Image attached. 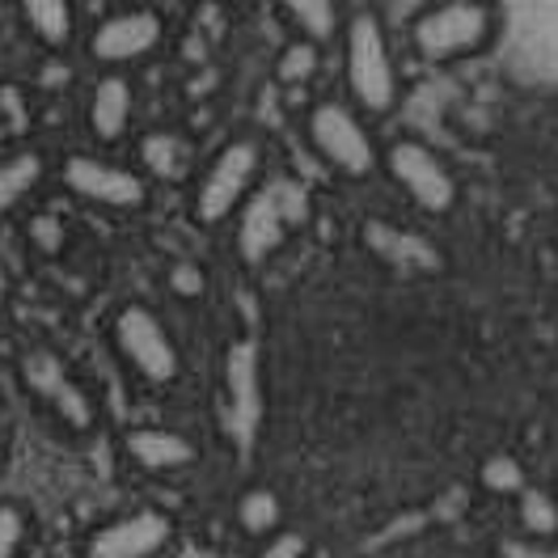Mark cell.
Masks as SVG:
<instances>
[{
    "mask_svg": "<svg viewBox=\"0 0 558 558\" xmlns=\"http://www.w3.org/2000/svg\"><path fill=\"white\" fill-rule=\"evenodd\" d=\"M178 517L161 504H136L98 521L76 546V558H166L178 546Z\"/></svg>",
    "mask_w": 558,
    "mask_h": 558,
    "instance_id": "30bf717a",
    "label": "cell"
},
{
    "mask_svg": "<svg viewBox=\"0 0 558 558\" xmlns=\"http://www.w3.org/2000/svg\"><path fill=\"white\" fill-rule=\"evenodd\" d=\"M381 174L423 216H453L461 204V178L453 161L418 136L381 140Z\"/></svg>",
    "mask_w": 558,
    "mask_h": 558,
    "instance_id": "ba28073f",
    "label": "cell"
},
{
    "mask_svg": "<svg viewBox=\"0 0 558 558\" xmlns=\"http://www.w3.org/2000/svg\"><path fill=\"white\" fill-rule=\"evenodd\" d=\"M225 373H229V393H233V415H238L245 436V423H254L258 411H263V385H258V351H254V343H233Z\"/></svg>",
    "mask_w": 558,
    "mask_h": 558,
    "instance_id": "ffe728a7",
    "label": "cell"
},
{
    "mask_svg": "<svg viewBox=\"0 0 558 558\" xmlns=\"http://www.w3.org/2000/svg\"><path fill=\"white\" fill-rule=\"evenodd\" d=\"M17 381L31 393V402L43 407L69 436L85 440V436L98 432L102 407H98L94 389L76 377V368H72L56 348L35 343V348L22 351V355H17Z\"/></svg>",
    "mask_w": 558,
    "mask_h": 558,
    "instance_id": "8992f818",
    "label": "cell"
},
{
    "mask_svg": "<svg viewBox=\"0 0 558 558\" xmlns=\"http://www.w3.org/2000/svg\"><path fill=\"white\" fill-rule=\"evenodd\" d=\"M51 182V157L43 148H13L0 157V220L17 216Z\"/></svg>",
    "mask_w": 558,
    "mask_h": 558,
    "instance_id": "5bb4252c",
    "label": "cell"
},
{
    "mask_svg": "<svg viewBox=\"0 0 558 558\" xmlns=\"http://www.w3.org/2000/svg\"><path fill=\"white\" fill-rule=\"evenodd\" d=\"M51 182L76 204L114 216H136L153 204V182L136 166L98 148H72L60 161H51Z\"/></svg>",
    "mask_w": 558,
    "mask_h": 558,
    "instance_id": "5b68a950",
    "label": "cell"
},
{
    "mask_svg": "<svg viewBox=\"0 0 558 558\" xmlns=\"http://www.w3.org/2000/svg\"><path fill=\"white\" fill-rule=\"evenodd\" d=\"M499 31H504V17L487 0H436L411 17L407 38L418 60L427 64H461V60L487 56Z\"/></svg>",
    "mask_w": 558,
    "mask_h": 558,
    "instance_id": "3957f363",
    "label": "cell"
},
{
    "mask_svg": "<svg viewBox=\"0 0 558 558\" xmlns=\"http://www.w3.org/2000/svg\"><path fill=\"white\" fill-rule=\"evenodd\" d=\"M360 238H364L373 258H381L385 267H393L402 276H436V271L449 267V258L432 245V238L411 233V229H402L393 220H368Z\"/></svg>",
    "mask_w": 558,
    "mask_h": 558,
    "instance_id": "4fadbf2b",
    "label": "cell"
},
{
    "mask_svg": "<svg viewBox=\"0 0 558 558\" xmlns=\"http://www.w3.org/2000/svg\"><path fill=\"white\" fill-rule=\"evenodd\" d=\"M233 529H238V537H245L250 546H258V542L283 533L288 529V504H283V495L276 487H267V483L242 487L238 499H233Z\"/></svg>",
    "mask_w": 558,
    "mask_h": 558,
    "instance_id": "2e32d148",
    "label": "cell"
},
{
    "mask_svg": "<svg viewBox=\"0 0 558 558\" xmlns=\"http://www.w3.org/2000/svg\"><path fill=\"white\" fill-rule=\"evenodd\" d=\"M0 457H4V445H0Z\"/></svg>",
    "mask_w": 558,
    "mask_h": 558,
    "instance_id": "4316f807",
    "label": "cell"
},
{
    "mask_svg": "<svg viewBox=\"0 0 558 558\" xmlns=\"http://www.w3.org/2000/svg\"><path fill=\"white\" fill-rule=\"evenodd\" d=\"M254 558H310V542H305V533L301 529H283L276 537H267V542H258L254 546Z\"/></svg>",
    "mask_w": 558,
    "mask_h": 558,
    "instance_id": "cb8c5ba5",
    "label": "cell"
},
{
    "mask_svg": "<svg viewBox=\"0 0 558 558\" xmlns=\"http://www.w3.org/2000/svg\"><path fill=\"white\" fill-rule=\"evenodd\" d=\"M343 13L348 9H339L335 0H288L283 4V17H288L292 35L301 38V43H310V47H317V51H326V47L339 43Z\"/></svg>",
    "mask_w": 558,
    "mask_h": 558,
    "instance_id": "ac0fdd59",
    "label": "cell"
},
{
    "mask_svg": "<svg viewBox=\"0 0 558 558\" xmlns=\"http://www.w3.org/2000/svg\"><path fill=\"white\" fill-rule=\"evenodd\" d=\"M512 517H517V533L524 542H537V546L558 542V499L555 490H546L542 483H529L512 499Z\"/></svg>",
    "mask_w": 558,
    "mask_h": 558,
    "instance_id": "d6986e66",
    "label": "cell"
},
{
    "mask_svg": "<svg viewBox=\"0 0 558 558\" xmlns=\"http://www.w3.org/2000/svg\"><path fill=\"white\" fill-rule=\"evenodd\" d=\"M317 64H322V51L317 47H310V43H301V38H292L283 51H279V76L288 81V85H296V81H310L317 72Z\"/></svg>",
    "mask_w": 558,
    "mask_h": 558,
    "instance_id": "603a6c76",
    "label": "cell"
},
{
    "mask_svg": "<svg viewBox=\"0 0 558 558\" xmlns=\"http://www.w3.org/2000/svg\"><path fill=\"white\" fill-rule=\"evenodd\" d=\"M267 174V144L254 132L229 136L191 178V216L199 229H220L254 199Z\"/></svg>",
    "mask_w": 558,
    "mask_h": 558,
    "instance_id": "7a4b0ae2",
    "label": "cell"
},
{
    "mask_svg": "<svg viewBox=\"0 0 558 558\" xmlns=\"http://www.w3.org/2000/svg\"><path fill=\"white\" fill-rule=\"evenodd\" d=\"M301 132L310 153L335 178L368 182L381 174V140L348 98H317L301 119Z\"/></svg>",
    "mask_w": 558,
    "mask_h": 558,
    "instance_id": "277c9868",
    "label": "cell"
},
{
    "mask_svg": "<svg viewBox=\"0 0 558 558\" xmlns=\"http://www.w3.org/2000/svg\"><path fill=\"white\" fill-rule=\"evenodd\" d=\"M529 483H533V478H529L524 461L512 453H495L478 465V487L487 490V495H495V499H517Z\"/></svg>",
    "mask_w": 558,
    "mask_h": 558,
    "instance_id": "44dd1931",
    "label": "cell"
},
{
    "mask_svg": "<svg viewBox=\"0 0 558 558\" xmlns=\"http://www.w3.org/2000/svg\"><path fill=\"white\" fill-rule=\"evenodd\" d=\"M170 283H174V292H182V296H195V292L204 288V279H199V267H195V263H182Z\"/></svg>",
    "mask_w": 558,
    "mask_h": 558,
    "instance_id": "d4e9b609",
    "label": "cell"
},
{
    "mask_svg": "<svg viewBox=\"0 0 558 558\" xmlns=\"http://www.w3.org/2000/svg\"><path fill=\"white\" fill-rule=\"evenodd\" d=\"M22 26L43 51H72L81 43V13L69 0H22Z\"/></svg>",
    "mask_w": 558,
    "mask_h": 558,
    "instance_id": "e0dca14e",
    "label": "cell"
},
{
    "mask_svg": "<svg viewBox=\"0 0 558 558\" xmlns=\"http://www.w3.org/2000/svg\"><path fill=\"white\" fill-rule=\"evenodd\" d=\"M119 449L128 457V465L140 474H182L191 465H199V445L166 423H132L119 436Z\"/></svg>",
    "mask_w": 558,
    "mask_h": 558,
    "instance_id": "7c38bea8",
    "label": "cell"
},
{
    "mask_svg": "<svg viewBox=\"0 0 558 558\" xmlns=\"http://www.w3.org/2000/svg\"><path fill=\"white\" fill-rule=\"evenodd\" d=\"M35 542V512L22 499H0V558H26Z\"/></svg>",
    "mask_w": 558,
    "mask_h": 558,
    "instance_id": "7402d4cb",
    "label": "cell"
},
{
    "mask_svg": "<svg viewBox=\"0 0 558 558\" xmlns=\"http://www.w3.org/2000/svg\"><path fill=\"white\" fill-rule=\"evenodd\" d=\"M9 301H13V276H9V267L0 263V317L9 310Z\"/></svg>",
    "mask_w": 558,
    "mask_h": 558,
    "instance_id": "484cf974",
    "label": "cell"
},
{
    "mask_svg": "<svg viewBox=\"0 0 558 558\" xmlns=\"http://www.w3.org/2000/svg\"><path fill=\"white\" fill-rule=\"evenodd\" d=\"M110 348L123 360V368L148 389H174L182 381V348H178L174 330L166 326V317L144 301H123L110 314Z\"/></svg>",
    "mask_w": 558,
    "mask_h": 558,
    "instance_id": "52a82bcc",
    "label": "cell"
},
{
    "mask_svg": "<svg viewBox=\"0 0 558 558\" xmlns=\"http://www.w3.org/2000/svg\"><path fill=\"white\" fill-rule=\"evenodd\" d=\"M140 174L148 182L157 178H195L199 161H195V144L178 128H148L140 136Z\"/></svg>",
    "mask_w": 558,
    "mask_h": 558,
    "instance_id": "9a60e30c",
    "label": "cell"
},
{
    "mask_svg": "<svg viewBox=\"0 0 558 558\" xmlns=\"http://www.w3.org/2000/svg\"><path fill=\"white\" fill-rule=\"evenodd\" d=\"M170 38V22L161 9L153 4H132V9H114L98 17L85 35H81V51L98 72H128L148 64Z\"/></svg>",
    "mask_w": 558,
    "mask_h": 558,
    "instance_id": "9c48e42d",
    "label": "cell"
},
{
    "mask_svg": "<svg viewBox=\"0 0 558 558\" xmlns=\"http://www.w3.org/2000/svg\"><path fill=\"white\" fill-rule=\"evenodd\" d=\"M339 47H343V85H348V102L368 119H389L402 98H407V81L398 69L393 43L385 31V17L368 4H355L343 13V31H339Z\"/></svg>",
    "mask_w": 558,
    "mask_h": 558,
    "instance_id": "6da1fadb",
    "label": "cell"
},
{
    "mask_svg": "<svg viewBox=\"0 0 558 558\" xmlns=\"http://www.w3.org/2000/svg\"><path fill=\"white\" fill-rule=\"evenodd\" d=\"M136 128V81L128 72H98L85 98V132L94 136L98 153L119 148Z\"/></svg>",
    "mask_w": 558,
    "mask_h": 558,
    "instance_id": "8fae6325",
    "label": "cell"
}]
</instances>
